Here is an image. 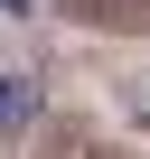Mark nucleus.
Masks as SVG:
<instances>
[{
  "label": "nucleus",
  "instance_id": "obj_2",
  "mask_svg": "<svg viewBox=\"0 0 150 159\" xmlns=\"http://www.w3.org/2000/svg\"><path fill=\"white\" fill-rule=\"evenodd\" d=\"M47 159H103V150H94V140H56Z\"/></svg>",
  "mask_w": 150,
  "mask_h": 159
},
{
  "label": "nucleus",
  "instance_id": "obj_1",
  "mask_svg": "<svg viewBox=\"0 0 150 159\" xmlns=\"http://www.w3.org/2000/svg\"><path fill=\"white\" fill-rule=\"evenodd\" d=\"M28 122H38V84L10 75V84H0V131H28Z\"/></svg>",
  "mask_w": 150,
  "mask_h": 159
}]
</instances>
